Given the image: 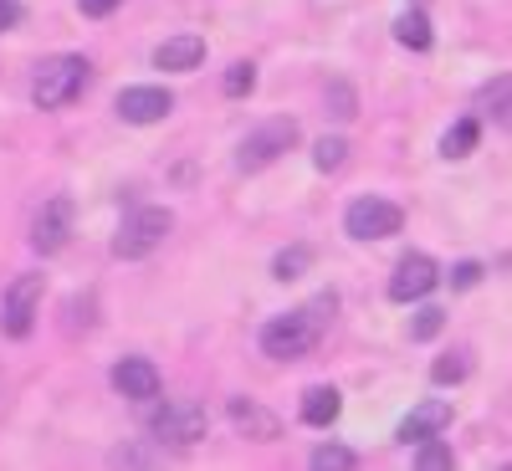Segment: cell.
Here are the masks:
<instances>
[{
	"label": "cell",
	"instance_id": "1",
	"mask_svg": "<svg viewBox=\"0 0 512 471\" xmlns=\"http://www.w3.org/2000/svg\"><path fill=\"white\" fill-rule=\"evenodd\" d=\"M82 88H88V57H72V52H62V57H47L36 67V77H31V103L36 108H67Z\"/></svg>",
	"mask_w": 512,
	"mask_h": 471
},
{
	"label": "cell",
	"instance_id": "2",
	"mask_svg": "<svg viewBox=\"0 0 512 471\" xmlns=\"http://www.w3.org/2000/svg\"><path fill=\"white\" fill-rule=\"evenodd\" d=\"M144 425L159 446H195V441H205L210 420L195 400H164V405L144 400Z\"/></svg>",
	"mask_w": 512,
	"mask_h": 471
},
{
	"label": "cell",
	"instance_id": "3",
	"mask_svg": "<svg viewBox=\"0 0 512 471\" xmlns=\"http://www.w3.org/2000/svg\"><path fill=\"white\" fill-rule=\"evenodd\" d=\"M169 231H175V216H169L164 205H139L128 210L118 236H113V256H123V262H139V256H149Z\"/></svg>",
	"mask_w": 512,
	"mask_h": 471
},
{
	"label": "cell",
	"instance_id": "4",
	"mask_svg": "<svg viewBox=\"0 0 512 471\" xmlns=\"http://www.w3.org/2000/svg\"><path fill=\"white\" fill-rule=\"evenodd\" d=\"M297 139H303L297 118H267L262 128H251V134L236 144V169H241V175H251V169H267L272 159H282L287 149H297Z\"/></svg>",
	"mask_w": 512,
	"mask_h": 471
},
{
	"label": "cell",
	"instance_id": "5",
	"mask_svg": "<svg viewBox=\"0 0 512 471\" xmlns=\"http://www.w3.org/2000/svg\"><path fill=\"white\" fill-rule=\"evenodd\" d=\"M313 344H318V318H308V313H287V318H272L262 328V354L282 359V364L313 354Z\"/></svg>",
	"mask_w": 512,
	"mask_h": 471
},
{
	"label": "cell",
	"instance_id": "6",
	"mask_svg": "<svg viewBox=\"0 0 512 471\" xmlns=\"http://www.w3.org/2000/svg\"><path fill=\"white\" fill-rule=\"evenodd\" d=\"M405 226V210L395 200H379V195H364L344 210V231L354 241H384V236H400Z\"/></svg>",
	"mask_w": 512,
	"mask_h": 471
},
{
	"label": "cell",
	"instance_id": "7",
	"mask_svg": "<svg viewBox=\"0 0 512 471\" xmlns=\"http://www.w3.org/2000/svg\"><path fill=\"white\" fill-rule=\"evenodd\" d=\"M41 292H47V282H41L36 272L16 277L6 287V297H0V328H6V338H26L36 313H41Z\"/></svg>",
	"mask_w": 512,
	"mask_h": 471
},
{
	"label": "cell",
	"instance_id": "8",
	"mask_svg": "<svg viewBox=\"0 0 512 471\" xmlns=\"http://www.w3.org/2000/svg\"><path fill=\"white\" fill-rule=\"evenodd\" d=\"M72 216H77V205H72L67 195H52L47 205L36 210V221H31V246H36L41 256L62 251L67 236H72Z\"/></svg>",
	"mask_w": 512,
	"mask_h": 471
},
{
	"label": "cell",
	"instance_id": "9",
	"mask_svg": "<svg viewBox=\"0 0 512 471\" xmlns=\"http://www.w3.org/2000/svg\"><path fill=\"white\" fill-rule=\"evenodd\" d=\"M436 282H441L436 256L410 251V256H400V267H395V277H390V297H395V303H420V297L431 292Z\"/></svg>",
	"mask_w": 512,
	"mask_h": 471
},
{
	"label": "cell",
	"instance_id": "10",
	"mask_svg": "<svg viewBox=\"0 0 512 471\" xmlns=\"http://www.w3.org/2000/svg\"><path fill=\"white\" fill-rule=\"evenodd\" d=\"M113 390L123 400H159V369L149 359H118L113 364Z\"/></svg>",
	"mask_w": 512,
	"mask_h": 471
},
{
	"label": "cell",
	"instance_id": "11",
	"mask_svg": "<svg viewBox=\"0 0 512 471\" xmlns=\"http://www.w3.org/2000/svg\"><path fill=\"white\" fill-rule=\"evenodd\" d=\"M200 62H205V36H195V31H180V36H169V41L154 47V67L159 72H190Z\"/></svg>",
	"mask_w": 512,
	"mask_h": 471
},
{
	"label": "cell",
	"instance_id": "12",
	"mask_svg": "<svg viewBox=\"0 0 512 471\" xmlns=\"http://www.w3.org/2000/svg\"><path fill=\"white\" fill-rule=\"evenodd\" d=\"M169 108H175V98H169L164 88H123V93H118L123 123H159Z\"/></svg>",
	"mask_w": 512,
	"mask_h": 471
},
{
	"label": "cell",
	"instance_id": "13",
	"mask_svg": "<svg viewBox=\"0 0 512 471\" xmlns=\"http://www.w3.org/2000/svg\"><path fill=\"white\" fill-rule=\"evenodd\" d=\"M451 425V405L446 400H425V405H415L405 420H400V441L405 446H420L425 436H441Z\"/></svg>",
	"mask_w": 512,
	"mask_h": 471
},
{
	"label": "cell",
	"instance_id": "14",
	"mask_svg": "<svg viewBox=\"0 0 512 471\" xmlns=\"http://www.w3.org/2000/svg\"><path fill=\"white\" fill-rule=\"evenodd\" d=\"M231 425L246 441H277L282 436V420L272 410H262L256 400H231Z\"/></svg>",
	"mask_w": 512,
	"mask_h": 471
},
{
	"label": "cell",
	"instance_id": "15",
	"mask_svg": "<svg viewBox=\"0 0 512 471\" xmlns=\"http://www.w3.org/2000/svg\"><path fill=\"white\" fill-rule=\"evenodd\" d=\"M477 108H482V113H492V123L512 134V72H502V77H492V82H487V88L477 93Z\"/></svg>",
	"mask_w": 512,
	"mask_h": 471
},
{
	"label": "cell",
	"instance_id": "16",
	"mask_svg": "<svg viewBox=\"0 0 512 471\" xmlns=\"http://www.w3.org/2000/svg\"><path fill=\"white\" fill-rule=\"evenodd\" d=\"M338 410H344V400H338L333 384H313V390L303 395V420H308V425H318V431L338 420Z\"/></svg>",
	"mask_w": 512,
	"mask_h": 471
},
{
	"label": "cell",
	"instance_id": "17",
	"mask_svg": "<svg viewBox=\"0 0 512 471\" xmlns=\"http://www.w3.org/2000/svg\"><path fill=\"white\" fill-rule=\"evenodd\" d=\"M395 41H400V47H410V52H425V47H431V21H425V11H405L400 21H395Z\"/></svg>",
	"mask_w": 512,
	"mask_h": 471
},
{
	"label": "cell",
	"instance_id": "18",
	"mask_svg": "<svg viewBox=\"0 0 512 471\" xmlns=\"http://www.w3.org/2000/svg\"><path fill=\"white\" fill-rule=\"evenodd\" d=\"M477 139H482V123H477V118H461L456 128H446L441 154H446V159H466V154L477 149Z\"/></svg>",
	"mask_w": 512,
	"mask_h": 471
},
{
	"label": "cell",
	"instance_id": "19",
	"mask_svg": "<svg viewBox=\"0 0 512 471\" xmlns=\"http://www.w3.org/2000/svg\"><path fill=\"white\" fill-rule=\"evenodd\" d=\"M308 267H313V251H308V246H287V251L272 256V277H277V282H297Z\"/></svg>",
	"mask_w": 512,
	"mask_h": 471
},
{
	"label": "cell",
	"instance_id": "20",
	"mask_svg": "<svg viewBox=\"0 0 512 471\" xmlns=\"http://www.w3.org/2000/svg\"><path fill=\"white\" fill-rule=\"evenodd\" d=\"M451 461H456L451 441H441V436H425V441H420V456H415V466H420V471H446Z\"/></svg>",
	"mask_w": 512,
	"mask_h": 471
},
{
	"label": "cell",
	"instance_id": "21",
	"mask_svg": "<svg viewBox=\"0 0 512 471\" xmlns=\"http://www.w3.org/2000/svg\"><path fill=\"white\" fill-rule=\"evenodd\" d=\"M354 113H359V98H354V88H349V82H344V77H338V82H328V118L349 123Z\"/></svg>",
	"mask_w": 512,
	"mask_h": 471
},
{
	"label": "cell",
	"instance_id": "22",
	"mask_svg": "<svg viewBox=\"0 0 512 471\" xmlns=\"http://www.w3.org/2000/svg\"><path fill=\"white\" fill-rule=\"evenodd\" d=\"M344 159H349V144L338 139V134H323V139L313 144V164L323 169V175H328V169H338V164H344Z\"/></svg>",
	"mask_w": 512,
	"mask_h": 471
},
{
	"label": "cell",
	"instance_id": "23",
	"mask_svg": "<svg viewBox=\"0 0 512 471\" xmlns=\"http://www.w3.org/2000/svg\"><path fill=\"white\" fill-rule=\"evenodd\" d=\"M354 466H359V456L349 446H318L313 451V471H354Z\"/></svg>",
	"mask_w": 512,
	"mask_h": 471
},
{
	"label": "cell",
	"instance_id": "24",
	"mask_svg": "<svg viewBox=\"0 0 512 471\" xmlns=\"http://www.w3.org/2000/svg\"><path fill=\"white\" fill-rule=\"evenodd\" d=\"M221 88H226V98H246V93L256 88V67H251V62H231Z\"/></svg>",
	"mask_w": 512,
	"mask_h": 471
},
{
	"label": "cell",
	"instance_id": "25",
	"mask_svg": "<svg viewBox=\"0 0 512 471\" xmlns=\"http://www.w3.org/2000/svg\"><path fill=\"white\" fill-rule=\"evenodd\" d=\"M441 328H446V313L441 308H420L415 323H410V338H415V344H425V338H436Z\"/></svg>",
	"mask_w": 512,
	"mask_h": 471
},
{
	"label": "cell",
	"instance_id": "26",
	"mask_svg": "<svg viewBox=\"0 0 512 471\" xmlns=\"http://www.w3.org/2000/svg\"><path fill=\"white\" fill-rule=\"evenodd\" d=\"M431 379H436V384H461V379H466V354H446V359H436Z\"/></svg>",
	"mask_w": 512,
	"mask_h": 471
},
{
	"label": "cell",
	"instance_id": "27",
	"mask_svg": "<svg viewBox=\"0 0 512 471\" xmlns=\"http://www.w3.org/2000/svg\"><path fill=\"white\" fill-rule=\"evenodd\" d=\"M477 282H482V262H461L451 272V287H477Z\"/></svg>",
	"mask_w": 512,
	"mask_h": 471
},
{
	"label": "cell",
	"instance_id": "28",
	"mask_svg": "<svg viewBox=\"0 0 512 471\" xmlns=\"http://www.w3.org/2000/svg\"><path fill=\"white\" fill-rule=\"evenodd\" d=\"M26 21V6H16V0H0V31H11Z\"/></svg>",
	"mask_w": 512,
	"mask_h": 471
},
{
	"label": "cell",
	"instance_id": "29",
	"mask_svg": "<svg viewBox=\"0 0 512 471\" xmlns=\"http://www.w3.org/2000/svg\"><path fill=\"white\" fill-rule=\"evenodd\" d=\"M123 6V0H82V16H93V21H103V16H113Z\"/></svg>",
	"mask_w": 512,
	"mask_h": 471
}]
</instances>
